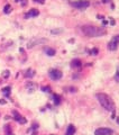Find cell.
<instances>
[{
    "label": "cell",
    "mask_w": 119,
    "mask_h": 135,
    "mask_svg": "<svg viewBox=\"0 0 119 135\" xmlns=\"http://www.w3.org/2000/svg\"><path fill=\"white\" fill-rule=\"evenodd\" d=\"M44 42H46V40H32L28 43V45H27V47L30 48V47H33V46H35L36 44H39V43H44Z\"/></svg>",
    "instance_id": "9c48e42d"
},
{
    "label": "cell",
    "mask_w": 119,
    "mask_h": 135,
    "mask_svg": "<svg viewBox=\"0 0 119 135\" xmlns=\"http://www.w3.org/2000/svg\"><path fill=\"white\" fill-rule=\"evenodd\" d=\"M74 133H75L74 125L70 124L69 126H67V129H66V133H65V135H74Z\"/></svg>",
    "instance_id": "8fae6325"
},
{
    "label": "cell",
    "mask_w": 119,
    "mask_h": 135,
    "mask_svg": "<svg viewBox=\"0 0 119 135\" xmlns=\"http://www.w3.org/2000/svg\"><path fill=\"white\" fill-rule=\"evenodd\" d=\"M118 45H119V35L115 36L112 38L108 44V48L110 51H116L117 48H118Z\"/></svg>",
    "instance_id": "8992f818"
},
{
    "label": "cell",
    "mask_w": 119,
    "mask_h": 135,
    "mask_svg": "<svg viewBox=\"0 0 119 135\" xmlns=\"http://www.w3.org/2000/svg\"><path fill=\"white\" fill-rule=\"evenodd\" d=\"M102 2H109V0H102Z\"/></svg>",
    "instance_id": "4316f807"
},
{
    "label": "cell",
    "mask_w": 119,
    "mask_h": 135,
    "mask_svg": "<svg viewBox=\"0 0 119 135\" xmlns=\"http://www.w3.org/2000/svg\"><path fill=\"white\" fill-rule=\"evenodd\" d=\"M26 87H27V88H29V90L32 91V90H34V89H36L37 84H35V83H27V84H26Z\"/></svg>",
    "instance_id": "e0dca14e"
},
{
    "label": "cell",
    "mask_w": 119,
    "mask_h": 135,
    "mask_svg": "<svg viewBox=\"0 0 119 135\" xmlns=\"http://www.w3.org/2000/svg\"><path fill=\"white\" fill-rule=\"evenodd\" d=\"M114 131L108 127H100L94 131V135H112Z\"/></svg>",
    "instance_id": "277c9868"
},
{
    "label": "cell",
    "mask_w": 119,
    "mask_h": 135,
    "mask_svg": "<svg viewBox=\"0 0 119 135\" xmlns=\"http://www.w3.org/2000/svg\"><path fill=\"white\" fill-rule=\"evenodd\" d=\"M81 65H82L81 60H79V59H74V60H72V62H71V66L74 68V69L81 68Z\"/></svg>",
    "instance_id": "30bf717a"
},
{
    "label": "cell",
    "mask_w": 119,
    "mask_h": 135,
    "mask_svg": "<svg viewBox=\"0 0 119 135\" xmlns=\"http://www.w3.org/2000/svg\"><path fill=\"white\" fill-rule=\"evenodd\" d=\"M39 15V11L37 9H30L27 14H25V18L28 19V18H34V17H37Z\"/></svg>",
    "instance_id": "ba28073f"
},
{
    "label": "cell",
    "mask_w": 119,
    "mask_h": 135,
    "mask_svg": "<svg viewBox=\"0 0 119 135\" xmlns=\"http://www.w3.org/2000/svg\"><path fill=\"white\" fill-rule=\"evenodd\" d=\"M90 53H91V55H97L98 53H99V50H98V48H92V50L90 51Z\"/></svg>",
    "instance_id": "d6986e66"
},
{
    "label": "cell",
    "mask_w": 119,
    "mask_h": 135,
    "mask_svg": "<svg viewBox=\"0 0 119 135\" xmlns=\"http://www.w3.org/2000/svg\"><path fill=\"white\" fill-rule=\"evenodd\" d=\"M12 115H14V119H15L16 122H18L19 124H26L27 123V119L25 118V117H22L18 112L14 110V112H12Z\"/></svg>",
    "instance_id": "52a82bcc"
},
{
    "label": "cell",
    "mask_w": 119,
    "mask_h": 135,
    "mask_svg": "<svg viewBox=\"0 0 119 135\" xmlns=\"http://www.w3.org/2000/svg\"><path fill=\"white\" fill-rule=\"evenodd\" d=\"M45 53H46V54L49 55V56H54L56 52H55V50H54V48L46 47V48H45Z\"/></svg>",
    "instance_id": "4fadbf2b"
},
{
    "label": "cell",
    "mask_w": 119,
    "mask_h": 135,
    "mask_svg": "<svg viewBox=\"0 0 119 135\" xmlns=\"http://www.w3.org/2000/svg\"><path fill=\"white\" fill-rule=\"evenodd\" d=\"M0 104H1V105H5V104H6V100H5V99H0Z\"/></svg>",
    "instance_id": "cb8c5ba5"
},
{
    "label": "cell",
    "mask_w": 119,
    "mask_h": 135,
    "mask_svg": "<svg viewBox=\"0 0 119 135\" xmlns=\"http://www.w3.org/2000/svg\"><path fill=\"white\" fill-rule=\"evenodd\" d=\"M42 90H43V91H45V92H49V91H51V88H49V87H43V88H42Z\"/></svg>",
    "instance_id": "7402d4cb"
},
{
    "label": "cell",
    "mask_w": 119,
    "mask_h": 135,
    "mask_svg": "<svg viewBox=\"0 0 119 135\" xmlns=\"http://www.w3.org/2000/svg\"><path fill=\"white\" fill-rule=\"evenodd\" d=\"M71 5H72V7L76 8V9L83 10V9H86L90 6V1H88V0H78V1H73Z\"/></svg>",
    "instance_id": "3957f363"
},
{
    "label": "cell",
    "mask_w": 119,
    "mask_h": 135,
    "mask_svg": "<svg viewBox=\"0 0 119 135\" xmlns=\"http://www.w3.org/2000/svg\"><path fill=\"white\" fill-rule=\"evenodd\" d=\"M82 33L84 34L88 37H100L102 35L107 33L104 28L101 27H97V26H92V25H84L81 27Z\"/></svg>",
    "instance_id": "6da1fadb"
},
{
    "label": "cell",
    "mask_w": 119,
    "mask_h": 135,
    "mask_svg": "<svg viewBox=\"0 0 119 135\" xmlns=\"http://www.w3.org/2000/svg\"><path fill=\"white\" fill-rule=\"evenodd\" d=\"M49 76L52 80H60L62 78V76H63V73L57 69H52V70H49Z\"/></svg>",
    "instance_id": "5b68a950"
},
{
    "label": "cell",
    "mask_w": 119,
    "mask_h": 135,
    "mask_svg": "<svg viewBox=\"0 0 119 135\" xmlns=\"http://www.w3.org/2000/svg\"><path fill=\"white\" fill-rule=\"evenodd\" d=\"M11 10H12V8H11L10 5H6L4 7V12L5 14H10Z\"/></svg>",
    "instance_id": "2e32d148"
},
{
    "label": "cell",
    "mask_w": 119,
    "mask_h": 135,
    "mask_svg": "<svg viewBox=\"0 0 119 135\" xmlns=\"http://www.w3.org/2000/svg\"><path fill=\"white\" fill-rule=\"evenodd\" d=\"M53 100H54V104H55V105H59L60 102H61V97H60L59 95L54 94V95H53Z\"/></svg>",
    "instance_id": "9a60e30c"
},
{
    "label": "cell",
    "mask_w": 119,
    "mask_h": 135,
    "mask_svg": "<svg viewBox=\"0 0 119 135\" xmlns=\"http://www.w3.org/2000/svg\"><path fill=\"white\" fill-rule=\"evenodd\" d=\"M9 76H10V72H9V71H5V72L2 73V77L4 78H8Z\"/></svg>",
    "instance_id": "44dd1931"
},
{
    "label": "cell",
    "mask_w": 119,
    "mask_h": 135,
    "mask_svg": "<svg viewBox=\"0 0 119 135\" xmlns=\"http://www.w3.org/2000/svg\"><path fill=\"white\" fill-rule=\"evenodd\" d=\"M96 98L98 99V101L100 102V105L106 110L115 112V104L112 101V99L110 98V96H108L107 94H103V92H99L96 95Z\"/></svg>",
    "instance_id": "7a4b0ae2"
},
{
    "label": "cell",
    "mask_w": 119,
    "mask_h": 135,
    "mask_svg": "<svg viewBox=\"0 0 119 135\" xmlns=\"http://www.w3.org/2000/svg\"><path fill=\"white\" fill-rule=\"evenodd\" d=\"M22 6H25V5H27V1H22Z\"/></svg>",
    "instance_id": "484cf974"
},
{
    "label": "cell",
    "mask_w": 119,
    "mask_h": 135,
    "mask_svg": "<svg viewBox=\"0 0 119 135\" xmlns=\"http://www.w3.org/2000/svg\"><path fill=\"white\" fill-rule=\"evenodd\" d=\"M10 90H11V88L10 87H5L4 89H2V94H4L6 97H9L10 96Z\"/></svg>",
    "instance_id": "5bb4252c"
},
{
    "label": "cell",
    "mask_w": 119,
    "mask_h": 135,
    "mask_svg": "<svg viewBox=\"0 0 119 135\" xmlns=\"http://www.w3.org/2000/svg\"><path fill=\"white\" fill-rule=\"evenodd\" d=\"M5 131H6V134H7V135H12V132H11V128H10V126H9V125H6Z\"/></svg>",
    "instance_id": "ac0fdd59"
},
{
    "label": "cell",
    "mask_w": 119,
    "mask_h": 135,
    "mask_svg": "<svg viewBox=\"0 0 119 135\" xmlns=\"http://www.w3.org/2000/svg\"><path fill=\"white\" fill-rule=\"evenodd\" d=\"M115 79H116V81H117V82H119V66H118V69H117V72H116Z\"/></svg>",
    "instance_id": "ffe728a7"
},
{
    "label": "cell",
    "mask_w": 119,
    "mask_h": 135,
    "mask_svg": "<svg viewBox=\"0 0 119 135\" xmlns=\"http://www.w3.org/2000/svg\"><path fill=\"white\" fill-rule=\"evenodd\" d=\"M61 30H52V34H55V33H60Z\"/></svg>",
    "instance_id": "d4e9b609"
},
{
    "label": "cell",
    "mask_w": 119,
    "mask_h": 135,
    "mask_svg": "<svg viewBox=\"0 0 119 135\" xmlns=\"http://www.w3.org/2000/svg\"><path fill=\"white\" fill-rule=\"evenodd\" d=\"M24 76H25V78H33L35 76V71L32 69H28L26 72L24 73Z\"/></svg>",
    "instance_id": "7c38bea8"
},
{
    "label": "cell",
    "mask_w": 119,
    "mask_h": 135,
    "mask_svg": "<svg viewBox=\"0 0 119 135\" xmlns=\"http://www.w3.org/2000/svg\"><path fill=\"white\" fill-rule=\"evenodd\" d=\"M35 2H38V4H44L45 0H34Z\"/></svg>",
    "instance_id": "603a6c76"
},
{
    "label": "cell",
    "mask_w": 119,
    "mask_h": 135,
    "mask_svg": "<svg viewBox=\"0 0 119 135\" xmlns=\"http://www.w3.org/2000/svg\"><path fill=\"white\" fill-rule=\"evenodd\" d=\"M118 123H119V118H118Z\"/></svg>",
    "instance_id": "f1b7e54d"
},
{
    "label": "cell",
    "mask_w": 119,
    "mask_h": 135,
    "mask_svg": "<svg viewBox=\"0 0 119 135\" xmlns=\"http://www.w3.org/2000/svg\"><path fill=\"white\" fill-rule=\"evenodd\" d=\"M16 2H19V1H22V0H15Z\"/></svg>",
    "instance_id": "83f0119b"
}]
</instances>
